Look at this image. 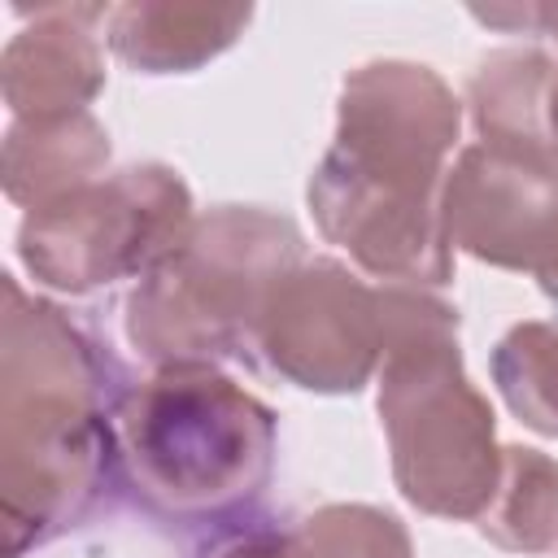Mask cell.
<instances>
[{
  "label": "cell",
  "instance_id": "277c9868",
  "mask_svg": "<svg viewBox=\"0 0 558 558\" xmlns=\"http://www.w3.org/2000/svg\"><path fill=\"white\" fill-rule=\"evenodd\" d=\"M118 466L161 519L235 527L275 471V414L205 362L157 366L113 410Z\"/></svg>",
  "mask_w": 558,
  "mask_h": 558
},
{
  "label": "cell",
  "instance_id": "6da1fadb",
  "mask_svg": "<svg viewBox=\"0 0 558 558\" xmlns=\"http://www.w3.org/2000/svg\"><path fill=\"white\" fill-rule=\"evenodd\" d=\"M462 100L418 61H366L344 74L336 135L310 174V214L371 279L445 288L453 244L445 231V174L458 148Z\"/></svg>",
  "mask_w": 558,
  "mask_h": 558
},
{
  "label": "cell",
  "instance_id": "9a60e30c",
  "mask_svg": "<svg viewBox=\"0 0 558 558\" xmlns=\"http://www.w3.org/2000/svg\"><path fill=\"white\" fill-rule=\"evenodd\" d=\"M283 558H414V545L392 510L331 501L288 527Z\"/></svg>",
  "mask_w": 558,
  "mask_h": 558
},
{
  "label": "cell",
  "instance_id": "7c38bea8",
  "mask_svg": "<svg viewBox=\"0 0 558 558\" xmlns=\"http://www.w3.org/2000/svg\"><path fill=\"white\" fill-rule=\"evenodd\" d=\"M109 166V131L83 109L65 118H13L4 131L0 179L4 196L22 209H39L83 183H96Z\"/></svg>",
  "mask_w": 558,
  "mask_h": 558
},
{
  "label": "cell",
  "instance_id": "9c48e42d",
  "mask_svg": "<svg viewBox=\"0 0 558 558\" xmlns=\"http://www.w3.org/2000/svg\"><path fill=\"white\" fill-rule=\"evenodd\" d=\"M96 22H109L105 4H35V22L0 52V92L13 118H65L100 96L105 52Z\"/></svg>",
  "mask_w": 558,
  "mask_h": 558
},
{
  "label": "cell",
  "instance_id": "2e32d148",
  "mask_svg": "<svg viewBox=\"0 0 558 558\" xmlns=\"http://www.w3.org/2000/svg\"><path fill=\"white\" fill-rule=\"evenodd\" d=\"M471 17L484 22V26H497V31H510V35H549L558 44V4H471Z\"/></svg>",
  "mask_w": 558,
  "mask_h": 558
},
{
  "label": "cell",
  "instance_id": "d6986e66",
  "mask_svg": "<svg viewBox=\"0 0 558 558\" xmlns=\"http://www.w3.org/2000/svg\"><path fill=\"white\" fill-rule=\"evenodd\" d=\"M545 122H549V148H554V157H558V78H554V87H549V113H545Z\"/></svg>",
  "mask_w": 558,
  "mask_h": 558
},
{
  "label": "cell",
  "instance_id": "4fadbf2b",
  "mask_svg": "<svg viewBox=\"0 0 558 558\" xmlns=\"http://www.w3.org/2000/svg\"><path fill=\"white\" fill-rule=\"evenodd\" d=\"M475 527L506 554H549L558 545V458L501 445V475Z\"/></svg>",
  "mask_w": 558,
  "mask_h": 558
},
{
  "label": "cell",
  "instance_id": "ba28073f",
  "mask_svg": "<svg viewBox=\"0 0 558 558\" xmlns=\"http://www.w3.org/2000/svg\"><path fill=\"white\" fill-rule=\"evenodd\" d=\"M440 209L453 248L484 266L532 275L558 222V161L475 140L458 148L445 174Z\"/></svg>",
  "mask_w": 558,
  "mask_h": 558
},
{
  "label": "cell",
  "instance_id": "30bf717a",
  "mask_svg": "<svg viewBox=\"0 0 558 558\" xmlns=\"http://www.w3.org/2000/svg\"><path fill=\"white\" fill-rule=\"evenodd\" d=\"M248 4H192V0H135L109 9L105 39L135 74H192L222 57L244 26Z\"/></svg>",
  "mask_w": 558,
  "mask_h": 558
},
{
  "label": "cell",
  "instance_id": "5bb4252c",
  "mask_svg": "<svg viewBox=\"0 0 558 558\" xmlns=\"http://www.w3.org/2000/svg\"><path fill=\"white\" fill-rule=\"evenodd\" d=\"M488 375L523 427L558 440V323H514L493 344Z\"/></svg>",
  "mask_w": 558,
  "mask_h": 558
},
{
  "label": "cell",
  "instance_id": "8992f818",
  "mask_svg": "<svg viewBox=\"0 0 558 558\" xmlns=\"http://www.w3.org/2000/svg\"><path fill=\"white\" fill-rule=\"evenodd\" d=\"M192 218V192L179 170L140 161L26 209L17 257L35 283L83 296L148 275L183 240Z\"/></svg>",
  "mask_w": 558,
  "mask_h": 558
},
{
  "label": "cell",
  "instance_id": "7a4b0ae2",
  "mask_svg": "<svg viewBox=\"0 0 558 558\" xmlns=\"http://www.w3.org/2000/svg\"><path fill=\"white\" fill-rule=\"evenodd\" d=\"M118 362L44 296L4 275L0 318V523L4 558L78 527L122 480Z\"/></svg>",
  "mask_w": 558,
  "mask_h": 558
},
{
  "label": "cell",
  "instance_id": "e0dca14e",
  "mask_svg": "<svg viewBox=\"0 0 558 558\" xmlns=\"http://www.w3.org/2000/svg\"><path fill=\"white\" fill-rule=\"evenodd\" d=\"M283 536L288 532L270 527L266 519H244L214 541L209 558H283Z\"/></svg>",
  "mask_w": 558,
  "mask_h": 558
},
{
  "label": "cell",
  "instance_id": "ac0fdd59",
  "mask_svg": "<svg viewBox=\"0 0 558 558\" xmlns=\"http://www.w3.org/2000/svg\"><path fill=\"white\" fill-rule=\"evenodd\" d=\"M532 279H536L541 292L558 305V222H554V231H549V240H545V248H541V257H536V266H532Z\"/></svg>",
  "mask_w": 558,
  "mask_h": 558
},
{
  "label": "cell",
  "instance_id": "3957f363",
  "mask_svg": "<svg viewBox=\"0 0 558 558\" xmlns=\"http://www.w3.org/2000/svg\"><path fill=\"white\" fill-rule=\"evenodd\" d=\"M384 362L375 405L401 497L449 523H475L501 475L497 418L466 379L458 310L432 288L384 283Z\"/></svg>",
  "mask_w": 558,
  "mask_h": 558
},
{
  "label": "cell",
  "instance_id": "8fae6325",
  "mask_svg": "<svg viewBox=\"0 0 558 558\" xmlns=\"http://www.w3.org/2000/svg\"><path fill=\"white\" fill-rule=\"evenodd\" d=\"M554 78H558V61L545 48L510 44L484 52L466 78V109L480 144L558 161L545 122Z\"/></svg>",
  "mask_w": 558,
  "mask_h": 558
},
{
  "label": "cell",
  "instance_id": "5b68a950",
  "mask_svg": "<svg viewBox=\"0 0 558 558\" xmlns=\"http://www.w3.org/2000/svg\"><path fill=\"white\" fill-rule=\"evenodd\" d=\"M305 240L288 214L218 205L126 292V340L157 366L244 357L275 283L301 266Z\"/></svg>",
  "mask_w": 558,
  "mask_h": 558
},
{
  "label": "cell",
  "instance_id": "52a82bcc",
  "mask_svg": "<svg viewBox=\"0 0 558 558\" xmlns=\"http://www.w3.org/2000/svg\"><path fill=\"white\" fill-rule=\"evenodd\" d=\"M253 353L305 392H362L384 362V296L331 257L301 262L275 283Z\"/></svg>",
  "mask_w": 558,
  "mask_h": 558
}]
</instances>
